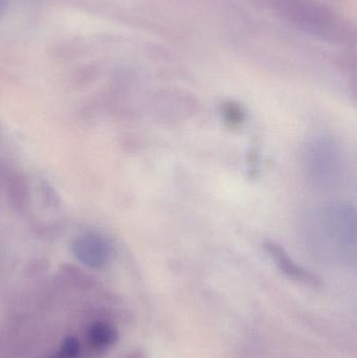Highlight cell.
Here are the masks:
<instances>
[{"mask_svg": "<svg viewBox=\"0 0 357 358\" xmlns=\"http://www.w3.org/2000/svg\"><path fill=\"white\" fill-rule=\"evenodd\" d=\"M356 212L348 202L324 203L308 213L304 220V239L308 250L337 262L356 261Z\"/></svg>", "mask_w": 357, "mask_h": 358, "instance_id": "1", "label": "cell"}, {"mask_svg": "<svg viewBox=\"0 0 357 358\" xmlns=\"http://www.w3.org/2000/svg\"><path fill=\"white\" fill-rule=\"evenodd\" d=\"M344 165L341 147L328 136H316L304 148V173L316 191L331 192L337 189L343 179Z\"/></svg>", "mask_w": 357, "mask_h": 358, "instance_id": "2", "label": "cell"}, {"mask_svg": "<svg viewBox=\"0 0 357 358\" xmlns=\"http://www.w3.org/2000/svg\"><path fill=\"white\" fill-rule=\"evenodd\" d=\"M43 330L29 317H15L0 326V358H27L41 345Z\"/></svg>", "mask_w": 357, "mask_h": 358, "instance_id": "3", "label": "cell"}, {"mask_svg": "<svg viewBox=\"0 0 357 358\" xmlns=\"http://www.w3.org/2000/svg\"><path fill=\"white\" fill-rule=\"evenodd\" d=\"M71 252L82 264L92 269H103L110 261L112 248L100 234L87 231L73 239Z\"/></svg>", "mask_w": 357, "mask_h": 358, "instance_id": "4", "label": "cell"}, {"mask_svg": "<svg viewBox=\"0 0 357 358\" xmlns=\"http://www.w3.org/2000/svg\"><path fill=\"white\" fill-rule=\"evenodd\" d=\"M119 341L117 327L107 320L96 319L89 322L84 331L81 343L82 357H99L110 350Z\"/></svg>", "mask_w": 357, "mask_h": 358, "instance_id": "5", "label": "cell"}, {"mask_svg": "<svg viewBox=\"0 0 357 358\" xmlns=\"http://www.w3.org/2000/svg\"><path fill=\"white\" fill-rule=\"evenodd\" d=\"M264 250H266L268 256L272 258L278 268L291 279L302 282V283L312 284V285L318 283V280L314 275L299 266L285 252L284 248H281V245L277 244L276 242H266L264 243Z\"/></svg>", "mask_w": 357, "mask_h": 358, "instance_id": "6", "label": "cell"}, {"mask_svg": "<svg viewBox=\"0 0 357 358\" xmlns=\"http://www.w3.org/2000/svg\"><path fill=\"white\" fill-rule=\"evenodd\" d=\"M59 275L64 285L77 292H89L98 286V281L92 275L73 264L61 265Z\"/></svg>", "mask_w": 357, "mask_h": 358, "instance_id": "7", "label": "cell"}, {"mask_svg": "<svg viewBox=\"0 0 357 358\" xmlns=\"http://www.w3.org/2000/svg\"><path fill=\"white\" fill-rule=\"evenodd\" d=\"M8 197L10 206L17 212H24L31 201L29 183L24 176L15 173L8 178Z\"/></svg>", "mask_w": 357, "mask_h": 358, "instance_id": "8", "label": "cell"}, {"mask_svg": "<svg viewBox=\"0 0 357 358\" xmlns=\"http://www.w3.org/2000/svg\"><path fill=\"white\" fill-rule=\"evenodd\" d=\"M41 358H82L81 342L75 336H66L56 350Z\"/></svg>", "mask_w": 357, "mask_h": 358, "instance_id": "9", "label": "cell"}, {"mask_svg": "<svg viewBox=\"0 0 357 358\" xmlns=\"http://www.w3.org/2000/svg\"><path fill=\"white\" fill-rule=\"evenodd\" d=\"M39 192L42 202L46 208L54 210L61 206V198L58 192L48 181L44 180V179L40 180Z\"/></svg>", "mask_w": 357, "mask_h": 358, "instance_id": "10", "label": "cell"}, {"mask_svg": "<svg viewBox=\"0 0 357 358\" xmlns=\"http://www.w3.org/2000/svg\"><path fill=\"white\" fill-rule=\"evenodd\" d=\"M125 358H145L143 353L138 352V351H134V352L130 353Z\"/></svg>", "mask_w": 357, "mask_h": 358, "instance_id": "11", "label": "cell"}]
</instances>
